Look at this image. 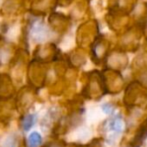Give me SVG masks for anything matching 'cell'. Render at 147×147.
Returning <instances> with one entry per match:
<instances>
[{
  "label": "cell",
  "mask_w": 147,
  "mask_h": 147,
  "mask_svg": "<svg viewBox=\"0 0 147 147\" xmlns=\"http://www.w3.org/2000/svg\"><path fill=\"white\" fill-rule=\"evenodd\" d=\"M122 128V122L119 121V120H113L110 123V129L112 131L115 132H119Z\"/></svg>",
  "instance_id": "obj_3"
},
{
  "label": "cell",
  "mask_w": 147,
  "mask_h": 147,
  "mask_svg": "<svg viewBox=\"0 0 147 147\" xmlns=\"http://www.w3.org/2000/svg\"><path fill=\"white\" fill-rule=\"evenodd\" d=\"M102 109H103V111H104L105 113L109 114V113L112 112L113 107H112V106H110V105H108V104H104V105L102 106Z\"/></svg>",
  "instance_id": "obj_5"
},
{
  "label": "cell",
  "mask_w": 147,
  "mask_h": 147,
  "mask_svg": "<svg viewBox=\"0 0 147 147\" xmlns=\"http://www.w3.org/2000/svg\"><path fill=\"white\" fill-rule=\"evenodd\" d=\"M35 123V115L28 114L22 119V128L24 131H28Z\"/></svg>",
  "instance_id": "obj_2"
},
{
  "label": "cell",
  "mask_w": 147,
  "mask_h": 147,
  "mask_svg": "<svg viewBox=\"0 0 147 147\" xmlns=\"http://www.w3.org/2000/svg\"><path fill=\"white\" fill-rule=\"evenodd\" d=\"M16 146V139L13 137H9L5 140L2 147H15Z\"/></svg>",
  "instance_id": "obj_4"
},
{
  "label": "cell",
  "mask_w": 147,
  "mask_h": 147,
  "mask_svg": "<svg viewBox=\"0 0 147 147\" xmlns=\"http://www.w3.org/2000/svg\"><path fill=\"white\" fill-rule=\"evenodd\" d=\"M42 142V137L38 132H32L28 137V147H38Z\"/></svg>",
  "instance_id": "obj_1"
}]
</instances>
